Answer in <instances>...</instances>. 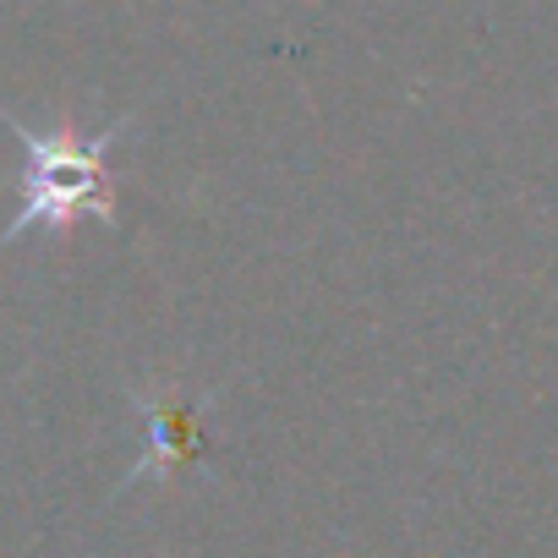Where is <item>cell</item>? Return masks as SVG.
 Returning a JSON list of instances; mask_svg holds the SVG:
<instances>
[{
    "mask_svg": "<svg viewBox=\"0 0 558 558\" xmlns=\"http://www.w3.org/2000/svg\"><path fill=\"white\" fill-rule=\"evenodd\" d=\"M0 121L12 126L23 143V208L0 225V246H12L28 230L66 235L88 219L116 225V181H110V148L126 137L132 116L99 126V132H56V126H28L12 110H0Z\"/></svg>",
    "mask_w": 558,
    "mask_h": 558,
    "instance_id": "6da1fadb",
    "label": "cell"
},
{
    "mask_svg": "<svg viewBox=\"0 0 558 558\" xmlns=\"http://www.w3.org/2000/svg\"><path fill=\"white\" fill-rule=\"evenodd\" d=\"M137 411H143V422H148V454L132 465L126 487L148 482L154 471L175 476L181 465H192V460L203 454V422H197V416H203V405H192L181 389H165L159 400L137 395Z\"/></svg>",
    "mask_w": 558,
    "mask_h": 558,
    "instance_id": "7a4b0ae2",
    "label": "cell"
}]
</instances>
